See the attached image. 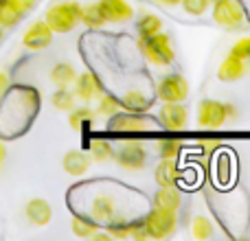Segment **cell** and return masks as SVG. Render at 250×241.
<instances>
[{
	"label": "cell",
	"mask_w": 250,
	"mask_h": 241,
	"mask_svg": "<svg viewBox=\"0 0 250 241\" xmlns=\"http://www.w3.org/2000/svg\"><path fill=\"white\" fill-rule=\"evenodd\" d=\"M182 206V198L176 191V186H160L154 195V208H163V211L178 213Z\"/></svg>",
	"instance_id": "cell-14"
},
{
	"label": "cell",
	"mask_w": 250,
	"mask_h": 241,
	"mask_svg": "<svg viewBox=\"0 0 250 241\" xmlns=\"http://www.w3.org/2000/svg\"><path fill=\"white\" fill-rule=\"evenodd\" d=\"M180 4L187 13H191V16H202L208 7V0H180Z\"/></svg>",
	"instance_id": "cell-29"
},
{
	"label": "cell",
	"mask_w": 250,
	"mask_h": 241,
	"mask_svg": "<svg viewBox=\"0 0 250 241\" xmlns=\"http://www.w3.org/2000/svg\"><path fill=\"white\" fill-rule=\"evenodd\" d=\"M217 145H220L217 141H202V142H200V147H202L204 154H211L213 149H217Z\"/></svg>",
	"instance_id": "cell-33"
},
{
	"label": "cell",
	"mask_w": 250,
	"mask_h": 241,
	"mask_svg": "<svg viewBox=\"0 0 250 241\" xmlns=\"http://www.w3.org/2000/svg\"><path fill=\"white\" fill-rule=\"evenodd\" d=\"M92 117H95V112H92L90 108H73L70 110L68 123H70V127H73L75 132H79V129H83L88 123H90Z\"/></svg>",
	"instance_id": "cell-21"
},
{
	"label": "cell",
	"mask_w": 250,
	"mask_h": 241,
	"mask_svg": "<svg viewBox=\"0 0 250 241\" xmlns=\"http://www.w3.org/2000/svg\"><path fill=\"white\" fill-rule=\"evenodd\" d=\"M136 31H138V38H149V35L163 31V20L158 16H154V13H145V16L138 18Z\"/></svg>",
	"instance_id": "cell-17"
},
{
	"label": "cell",
	"mask_w": 250,
	"mask_h": 241,
	"mask_svg": "<svg viewBox=\"0 0 250 241\" xmlns=\"http://www.w3.org/2000/svg\"><path fill=\"white\" fill-rule=\"evenodd\" d=\"M75 77H77V73H75V68L70 64H57L51 70V79L57 88H70Z\"/></svg>",
	"instance_id": "cell-18"
},
{
	"label": "cell",
	"mask_w": 250,
	"mask_h": 241,
	"mask_svg": "<svg viewBox=\"0 0 250 241\" xmlns=\"http://www.w3.org/2000/svg\"><path fill=\"white\" fill-rule=\"evenodd\" d=\"M138 48L145 55V60L154 66H167L173 61L176 53H173L171 38L165 33H154L149 38H138Z\"/></svg>",
	"instance_id": "cell-2"
},
{
	"label": "cell",
	"mask_w": 250,
	"mask_h": 241,
	"mask_svg": "<svg viewBox=\"0 0 250 241\" xmlns=\"http://www.w3.org/2000/svg\"><path fill=\"white\" fill-rule=\"evenodd\" d=\"M64 169L70 176H83V173L90 169V156L79 149H70L68 154L64 156Z\"/></svg>",
	"instance_id": "cell-16"
},
{
	"label": "cell",
	"mask_w": 250,
	"mask_h": 241,
	"mask_svg": "<svg viewBox=\"0 0 250 241\" xmlns=\"http://www.w3.org/2000/svg\"><path fill=\"white\" fill-rule=\"evenodd\" d=\"M189 95V83L180 75H167L158 81V99L163 103H180Z\"/></svg>",
	"instance_id": "cell-6"
},
{
	"label": "cell",
	"mask_w": 250,
	"mask_h": 241,
	"mask_svg": "<svg viewBox=\"0 0 250 241\" xmlns=\"http://www.w3.org/2000/svg\"><path fill=\"white\" fill-rule=\"evenodd\" d=\"M97 228H99V224H95L90 220H83V217H75L73 220V233L82 239H90L97 233Z\"/></svg>",
	"instance_id": "cell-24"
},
{
	"label": "cell",
	"mask_w": 250,
	"mask_h": 241,
	"mask_svg": "<svg viewBox=\"0 0 250 241\" xmlns=\"http://www.w3.org/2000/svg\"><path fill=\"white\" fill-rule=\"evenodd\" d=\"M158 186H176L180 180V171H178V164L173 158H163V162L156 167L154 173Z\"/></svg>",
	"instance_id": "cell-15"
},
{
	"label": "cell",
	"mask_w": 250,
	"mask_h": 241,
	"mask_svg": "<svg viewBox=\"0 0 250 241\" xmlns=\"http://www.w3.org/2000/svg\"><path fill=\"white\" fill-rule=\"evenodd\" d=\"M213 20L224 29H242L246 18L235 0H220L213 4Z\"/></svg>",
	"instance_id": "cell-5"
},
{
	"label": "cell",
	"mask_w": 250,
	"mask_h": 241,
	"mask_svg": "<svg viewBox=\"0 0 250 241\" xmlns=\"http://www.w3.org/2000/svg\"><path fill=\"white\" fill-rule=\"evenodd\" d=\"M82 22L88 26V29H101V26L105 24L104 16H101V9L97 2L92 4H86V7L82 9Z\"/></svg>",
	"instance_id": "cell-19"
},
{
	"label": "cell",
	"mask_w": 250,
	"mask_h": 241,
	"mask_svg": "<svg viewBox=\"0 0 250 241\" xmlns=\"http://www.w3.org/2000/svg\"><path fill=\"white\" fill-rule=\"evenodd\" d=\"M145 117H127V114H121V117H114L110 120L108 127L110 129H143L145 123H143Z\"/></svg>",
	"instance_id": "cell-23"
},
{
	"label": "cell",
	"mask_w": 250,
	"mask_h": 241,
	"mask_svg": "<svg viewBox=\"0 0 250 241\" xmlns=\"http://www.w3.org/2000/svg\"><path fill=\"white\" fill-rule=\"evenodd\" d=\"M53 108L62 110V112H70L75 108V95L68 88H57V92L53 95Z\"/></svg>",
	"instance_id": "cell-22"
},
{
	"label": "cell",
	"mask_w": 250,
	"mask_h": 241,
	"mask_svg": "<svg viewBox=\"0 0 250 241\" xmlns=\"http://www.w3.org/2000/svg\"><path fill=\"white\" fill-rule=\"evenodd\" d=\"M108 235L110 239H127L129 237V221H110L108 224Z\"/></svg>",
	"instance_id": "cell-28"
},
{
	"label": "cell",
	"mask_w": 250,
	"mask_h": 241,
	"mask_svg": "<svg viewBox=\"0 0 250 241\" xmlns=\"http://www.w3.org/2000/svg\"><path fill=\"white\" fill-rule=\"evenodd\" d=\"M4 160H7V147H4L2 142H0V167L4 164Z\"/></svg>",
	"instance_id": "cell-35"
},
{
	"label": "cell",
	"mask_w": 250,
	"mask_h": 241,
	"mask_svg": "<svg viewBox=\"0 0 250 241\" xmlns=\"http://www.w3.org/2000/svg\"><path fill=\"white\" fill-rule=\"evenodd\" d=\"M90 160L95 162H108L110 158H114V149L108 141H90Z\"/></svg>",
	"instance_id": "cell-20"
},
{
	"label": "cell",
	"mask_w": 250,
	"mask_h": 241,
	"mask_svg": "<svg viewBox=\"0 0 250 241\" xmlns=\"http://www.w3.org/2000/svg\"><path fill=\"white\" fill-rule=\"evenodd\" d=\"M117 162L129 171H141L147 164V151L141 142H125L117 151Z\"/></svg>",
	"instance_id": "cell-7"
},
{
	"label": "cell",
	"mask_w": 250,
	"mask_h": 241,
	"mask_svg": "<svg viewBox=\"0 0 250 241\" xmlns=\"http://www.w3.org/2000/svg\"><path fill=\"white\" fill-rule=\"evenodd\" d=\"M9 88V75L7 73H0V97L4 95V90Z\"/></svg>",
	"instance_id": "cell-34"
},
{
	"label": "cell",
	"mask_w": 250,
	"mask_h": 241,
	"mask_svg": "<svg viewBox=\"0 0 250 241\" xmlns=\"http://www.w3.org/2000/svg\"><path fill=\"white\" fill-rule=\"evenodd\" d=\"M51 42H53V31L44 20L33 22V24L26 29L24 38H22V44H24L26 48H31V51H42V48H46Z\"/></svg>",
	"instance_id": "cell-8"
},
{
	"label": "cell",
	"mask_w": 250,
	"mask_h": 241,
	"mask_svg": "<svg viewBox=\"0 0 250 241\" xmlns=\"http://www.w3.org/2000/svg\"><path fill=\"white\" fill-rule=\"evenodd\" d=\"M147 230V237L151 239H167L176 233L178 228V217L171 211H163V208H151L143 220Z\"/></svg>",
	"instance_id": "cell-4"
},
{
	"label": "cell",
	"mask_w": 250,
	"mask_h": 241,
	"mask_svg": "<svg viewBox=\"0 0 250 241\" xmlns=\"http://www.w3.org/2000/svg\"><path fill=\"white\" fill-rule=\"evenodd\" d=\"M82 9L83 7L75 0H64V2H57L48 9L44 22L51 26L53 33H70L82 22Z\"/></svg>",
	"instance_id": "cell-1"
},
{
	"label": "cell",
	"mask_w": 250,
	"mask_h": 241,
	"mask_svg": "<svg viewBox=\"0 0 250 241\" xmlns=\"http://www.w3.org/2000/svg\"><path fill=\"white\" fill-rule=\"evenodd\" d=\"M73 86H75L73 95L77 97V99H82V101H92V99H97L99 95H104L101 83L97 81L90 73H82L79 77H75Z\"/></svg>",
	"instance_id": "cell-11"
},
{
	"label": "cell",
	"mask_w": 250,
	"mask_h": 241,
	"mask_svg": "<svg viewBox=\"0 0 250 241\" xmlns=\"http://www.w3.org/2000/svg\"><path fill=\"white\" fill-rule=\"evenodd\" d=\"M191 230H193L195 239H211L213 237V224L207 217H195L193 224H191Z\"/></svg>",
	"instance_id": "cell-25"
},
{
	"label": "cell",
	"mask_w": 250,
	"mask_h": 241,
	"mask_svg": "<svg viewBox=\"0 0 250 241\" xmlns=\"http://www.w3.org/2000/svg\"><path fill=\"white\" fill-rule=\"evenodd\" d=\"M119 105H121V103H119L114 97L99 95V105H97V112L104 114V117H114V114H117V110H119Z\"/></svg>",
	"instance_id": "cell-27"
},
{
	"label": "cell",
	"mask_w": 250,
	"mask_h": 241,
	"mask_svg": "<svg viewBox=\"0 0 250 241\" xmlns=\"http://www.w3.org/2000/svg\"><path fill=\"white\" fill-rule=\"evenodd\" d=\"M101 16L105 22H114V24H123L134 18V9L129 7L125 0H99Z\"/></svg>",
	"instance_id": "cell-10"
},
{
	"label": "cell",
	"mask_w": 250,
	"mask_h": 241,
	"mask_svg": "<svg viewBox=\"0 0 250 241\" xmlns=\"http://www.w3.org/2000/svg\"><path fill=\"white\" fill-rule=\"evenodd\" d=\"M4 2H7L11 9H16V11L20 13L22 18H24L26 13H29V11H33V9H35V4H38V0H4Z\"/></svg>",
	"instance_id": "cell-30"
},
{
	"label": "cell",
	"mask_w": 250,
	"mask_h": 241,
	"mask_svg": "<svg viewBox=\"0 0 250 241\" xmlns=\"http://www.w3.org/2000/svg\"><path fill=\"white\" fill-rule=\"evenodd\" d=\"M180 151H182V142L180 141H171V138H167V141H160L158 142L160 158H173V160H176L178 156H180Z\"/></svg>",
	"instance_id": "cell-26"
},
{
	"label": "cell",
	"mask_w": 250,
	"mask_h": 241,
	"mask_svg": "<svg viewBox=\"0 0 250 241\" xmlns=\"http://www.w3.org/2000/svg\"><path fill=\"white\" fill-rule=\"evenodd\" d=\"M230 55L239 57V60H250V38H244L230 48Z\"/></svg>",
	"instance_id": "cell-31"
},
{
	"label": "cell",
	"mask_w": 250,
	"mask_h": 241,
	"mask_svg": "<svg viewBox=\"0 0 250 241\" xmlns=\"http://www.w3.org/2000/svg\"><path fill=\"white\" fill-rule=\"evenodd\" d=\"M24 215L33 226H46L53 217V208L46 200L35 198V200H31V202H26Z\"/></svg>",
	"instance_id": "cell-12"
},
{
	"label": "cell",
	"mask_w": 250,
	"mask_h": 241,
	"mask_svg": "<svg viewBox=\"0 0 250 241\" xmlns=\"http://www.w3.org/2000/svg\"><path fill=\"white\" fill-rule=\"evenodd\" d=\"M160 125L167 129H171V132H180V129L187 127V123H189V112H187L185 105L180 103H165L163 108H160Z\"/></svg>",
	"instance_id": "cell-9"
},
{
	"label": "cell",
	"mask_w": 250,
	"mask_h": 241,
	"mask_svg": "<svg viewBox=\"0 0 250 241\" xmlns=\"http://www.w3.org/2000/svg\"><path fill=\"white\" fill-rule=\"evenodd\" d=\"M158 2L165 7H176V4H180V0H158Z\"/></svg>",
	"instance_id": "cell-36"
},
{
	"label": "cell",
	"mask_w": 250,
	"mask_h": 241,
	"mask_svg": "<svg viewBox=\"0 0 250 241\" xmlns=\"http://www.w3.org/2000/svg\"><path fill=\"white\" fill-rule=\"evenodd\" d=\"M0 40H2V26H0Z\"/></svg>",
	"instance_id": "cell-38"
},
{
	"label": "cell",
	"mask_w": 250,
	"mask_h": 241,
	"mask_svg": "<svg viewBox=\"0 0 250 241\" xmlns=\"http://www.w3.org/2000/svg\"><path fill=\"white\" fill-rule=\"evenodd\" d=\"M237 117V108L233 103H220V101H200L198 105V125L202 129H220L229 119Z\"/></svg>",
	"instance_id": "cell-3"
},
{
	"label": "cell",
	"mask_w": 250,
	"mask_h": 241,
	"mask_svg": "<svg viewBox=\"0 0 250 241\" xmlns=\"http://www.w3.org/2000/svg\"><path fill=\"white\" fill-rule=\"evenodd\" d=\"M215 2H220V0H208V4H215Z\"/></svg>",
	"instance_id": "cell-37"
},
{
	"label": "cell",
	"mask_w": 250,
	"mask_h": 241,
	"mask_svg": "<svg viewBox=\"0 0 250 241\" xmlns=\"http://www.w3.org/2000/svg\"><path fill=\"white\" fill-rule=\"evenodd\" d=\"M129 237H132V239H138V241L149 239V237H147V230H145V224H143V220L129 221Z\"/></svg>",
	"instance_id": "cell-32"
},
{
	"label": "cell",
	"mask_w": 250,
	"mask_h": 241,
	"mask_svg": "<svg viewBox=\"0 0 250 241\" xmlns=\"http://www.w3.org/2000/svg\"><path fill=\"white\" fill-rule=\"evenodd\" d=\"M246 73H248L246 60H239V57H235V55H229L220 64L217 77H220L222 81H237V79L246 77Z\"/></svg>",
	"instance_id": "cell-13"
}]
</instances>
